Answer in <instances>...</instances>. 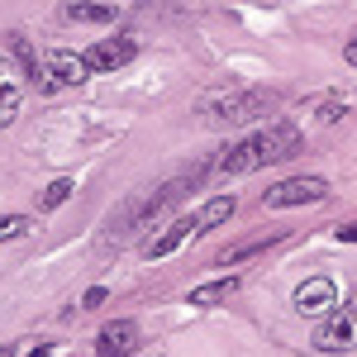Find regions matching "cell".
Wrapping results in <instances>:
<instances>
[{
    "instance_id": "cell-10",
    "label": "cell",
    "mask_w": 357,
    "mask_h": 357,
    "mask_svg": "<svg viewBox=\"0 0 357 357\" xmlns=\"http://www.w3.org/2000/svg\"><path fill=\"white\" fill-rule=\"evenodd\" d=\"M195 234H200V229H195V215H186V220H172L162 234H153V238L143 243V257H148V262H158V257H172V252L186 243V238H195Z\"/></svg>"
},
{
    "instance_id": "cell-20",
    "label": "cell",
    "mask_w": 357,
    "mask_h": 357,
    "mask_svg": "<svg viewBox=\"0 0 357 357\" xmlns=\"http://www.w3.org/2000/svg\"><path fill=\"white\" fill-rule=\"evenodd\" d=\"M29 357H53V343H38V348H33Z\"/></svg>"
},
{
    "instance_id": "cell-14",
    "label": "cell",
    "mask_w": 357,
    "mask_h": 357,
    "mask_svg": "<svg viewBox=\"0 0 357 357\" xmlns=\"http://www.w3.org/2000/svg\"><path fill=\"white\" fill-rule=\"evenodd\" d=\"M281 234H272V238H252V243H243V248H234V252H224V267H238L243 257H252V252H262L267 243H276Z\"/></svg>"
},
{
    "instance_id": "cell-2",
    "label": "cell",
    "mask_w": 357,
    "mask_h": 357,
    "mask_svg": "<svg viewBox=\"0 0 357 357\" xmlns=\"http://www.w3.org/2000/svg\"><path fill=\"white\" fill-rule=\"evenodd\" d=\"M276 105L272 91H257V86H224V91H205L200 96V114H205V124H252V119H262V114Z\"/></svg>"
},
{
    "instance_id": "cell-5",
    "label": "cell",
    "mask_w": 357,
    "mask_h": 357,
    "mask_svg": "<svg viewBox=\"0 0 357 357\" xmlns=\"http://www.w3.org/2000/svg\"><path fill=\"white\" fill-rule=\"evenodd\" d=\"M324 195H329L324 176H291V181H281V186H272V191L262 195V205L267 210H291V205H314Z\"/></svg>"
},
{
    "instance_id": "cell-17",
    "label": "cell",
    "mask_w": 357,
    "mask_h": 357,
    "mask_svg": "<svg viewBox=\"0 0 357 357\" xmlns=\"http://www.w3.org/2000/svg\"><path fill=\"white\" fill-rule=\"evenodd\" d=\"M100 305H105V286H91L82 296V310H100Z\"/></svg>"
},
{
    "instance_id": "cell-13",
    "label": "cell",
    "mask_w": 357,
    "mask_h": 357,
    "mask_svg": "<svg viewBox=\"0 0 357 357\" xmlns=\"http://www.w3.org/2000/svg\"><path fill=\"white\" fill-rule=\"evenodd\" d=\"M234 291H238V281H234V276H220V281L195 286V291H191V305H220V301H229Z\"/></svg>"
},
{
    "instance_id": "cell-18",
    "label": "cell",
    "mask_w": 357,
    "mask_h": 357,
    "mask_svg": "<svg viewBox=\"0 0 357 357\" xmlns=\"http://www.w3.org/2000/svg\"><path fill=\"white\" fill-rule=\"evenodd\" d=\"M338 238H343V243H357V224H343V229H338Z\"/></svg>"
},
{
    "instance_id": "cell-16",
    "label": "cell",
    "mask_w": 357,
    "mask_h": 357,
    "mask_svg": "<svg viewBox=\"0 0 357 357\" xmlns=\"http://www.w3.org/2000/svg\"><path fill=\"white\" fill-rule=\"evenodd\" d=\"M24 229H29L24 215H5V220H0V238H20Z\"/></svg>"
},
{
    "instance_id": "cell-15",
    "label": "cell",
    "mask_w": 357,
    "mask_h": 357,
    "mask_svg": "<svg viewBox=\"0 0 357 357\" xmlns=\"http://www.w3.org/2000/svg\"><path fill=\"white\" fill-rule=\"evenodd\" d=\"M67 195H72V181H53L48 191L38 195V210H57V205H67Z\"/></svg>"
},
{
    "instance_id": "cell-3",
    "label": "cell",
    "mask_w": 357,
    "mask_h": 357,
    "mask_svg": "<svg viewBox=\"0 0 357 357\" xmlns=\"http://www.w3.org/2000/svg\"><path fill=\"white\" fill-rule=\"evenodd\" d=\"M15 48L29 62V77L43 96H57V91H72V86L86 82V62L77 53H33L24 38H15Z\"/></svg>"
},
{
    "instance_id": "cell-11",
    "label": "cell",
    "mask_w": 357,
    "mask_h": 357,
    "mask_svg": "<svg viewBox=\"0 0 357 357\" xmlns=\"http://www.w3.org/2000/svg\"><path fill=\"white\" fill-rule=\"evenodd\" d=\"M62 20L72 24H114V5H91V0H67Z\"/></svg>"
},
{
    "instance_id": "cell-12",
    "label": "cell",
    "mask_w": 357,
    "mask_h": 357,
    "mask_svg": "<svg viewBox=\"0 0 357 357\" xmlns=\"http://www.w3.org/2000/svg\"><path fill=\"white\" fill-rule=\"evenodd\" d=\"M234 210H238V200H234V195H215V200H205V205L195 210V229L205 234V229H215V224H224L229 215H234Z\"/></svg>"
},
{
    "instance_id": "cell-4",
    "label": "cell",
    "mask_w": 357,
    "mask_h": 357,
    "mask_svg": "<svg viewBox=\"0 0 357 357\" xmlns=\"http://www.w3.org/2000/svg\"><path fill=\"white\" fill-rule=\"evenodd\" d=\"M314 343H319V353H353L357 348V291L329 310V319H324Z\"/></svg>"
},
{
    "instance_id": "cell-1",
    "label": "cell",
    "mask_w": 357,
    "mask_h": 357,
    "mask_svg": "<svg viewBox=\"0 0 357 357\" xmlns=\"http://www.w3.org/2000/svg\"><path fill=\"white\" fill-rule=\"evenodd\" d=\"M296 148H301V129L286 124V119H276V124H267V129L238 138V143H229V148L220 153V162H215V172H220V176H243V172H257V167H272V162L296 158Z\"/></svg>"
},
{
    "instance_id": "cell-19",
    "label": "cell",
    "mask_w": 357,
    "mask_h": 357,
    "mask_svg": "<svg viewBox=\"0 0 357 357\" xmlns=\"http://www.w3.org/2000/svg\"><path fill=\"white\" fill-rule=\"evenodd\" d=\"M343 57H348V62L357 67V38H348V48H343Z\"/></svg>"
},
{
    "instance_id": "cell-7",
    "label": "cell",
    "mask_w": 357,
    "mask_h": 357,
    "mask_svg": "<svg viewBox=\"0 0 357 357\" xmlns=\"http://www.w3.org/2000/svg\"><path fill=\"white\" fill-rule=\"evenodd\" d=\"M138 348H143V333L134 319H114L96 338V357H138Z\"/></svg>"
},
{
    "instance_id": "cell-6",
    "label": "cell",
    "mask_w": 357,
    "mask_h": 357,
    "mask_svg": "<svg viewBox=\"0 0 357 357\" xmlns=\"http://www.w3.org/2000/svg\"><path fill=\"white\" fill-rule=\"evenodd\" d=\"M138 57V43L129 33H119V38H100V43H91L82 53L86 72H119V67H129Z\"/></svg>"
},
{
    "instance_id": "cell-8",
    "label": "cell",
    "mask_w": 357,
    "mask_h": 357,
    "mask_svg": "<svg viewBox=\"0 0 357 357\" xmlns=\"http://www.w3.org/2000/svg\"><path fill=\"white\" fill-rule=\"evenodd\" d=\"M333 305H338V286L329 276H310V281L296 286V310L301 314H329Z\"/></svg>"
},
{
    "instance_id": "cell-9",
    "label": "cell",
    "mask_w": 357,
    "mask_h": 357,
    "mask_svg": "<svg viewBox=\"0 0 357 357\" xmlns=\"http://www.w3.org/2000/svg\"><path fill=\"white\" fill-rule=\"evenodd\" d=\"M20 105H24V72L10 57H0V129L15 124Z\"/></svg>"
},
{
    "instance_id": "cell-21",
    "label": "cell",
    "mask_w": 357,
    "mask_h": 357,
    "mask_svg": "<svg viewBox=\"0 0 357 357\" xmlns=\"http://www.w3.org/2000/svg\"><path fill=\"white\" fill-rule=\"evenodd\" d=\"M0 357H15V348H10V343H5V348H0Z\"/></svg>"
}]
</instances>
